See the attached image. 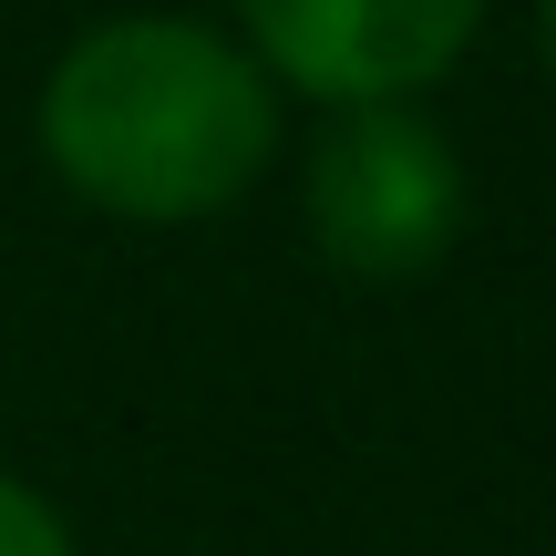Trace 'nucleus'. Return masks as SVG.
Instances as JSON below:
<instances>
[{"label": "nucleus", "instance_id": "20e7f679", "mask_svg": "<svg viewBox=\"0 0 556 556\" xmlns=\"http://www.w3.org/2000/svg\"><path fill=\"white\" fill-rule=\"evenodd\" d=\"M0 556H73L62 516H52V505H41L21 475H0Z\"/></svg>", "mask_w": 556, "mask_h": 556}, {"label": "nucleus", "instance_id": "7ed1b4c3", "mask_svg": "<svg viewBox=\"0 0 556 556\" xmlns=\"http://www.w3.org/2000/svg\"><path fill=\"white\" fill-rule=\"evenodd\" d=\"M258 73L319 103H402L475 41L484 0H238Z\"/></svg>", "mask_w": 556, "mask_h": 556}, {"label": "nucleus", "instance_id": "f03ea898", "mask_svg": "<svg viewBox=\"0 0 556 556\" xmlns=\"http://www.w3.org/2000/svg\"><path fill=\"white\" fill-rule=\"evenodd\" d=\"M464 227V165L402 103H351L309 155V238L351 278H413Z\"/></svg>", "mask_w": 556, "mask_h": 556}, {"label": "nucleus", "instance_id": "f257e3e1", "mask_svg": "<svg viewBox=\"0 0 556 556\" xmlns=\"http://www.w3.org/2000/svg\"><path fill=\"white\" fill-rule=\"evenodd\" d=\"M278 144V93L258 52H238L206 21H103L41 83V155L73 197H93L103 217H217L227 197H248V176Z\"/></svg>", "mask_w": 556, "mask_h": 556}, {"label": "nucleus", "instance_id": "39448f33", "mask_svg": "<svg viewBox=\"0 0 556 556\" xmlns=\"http://www.w3.org/2000/svg\"><path fill=\"white\" fill-rule=\"evenodd\" d=\"M536 21H546V62H556V0H536Z\"/></svg>", "mask_w": 556, "mask_h": 556}]
</instances>
